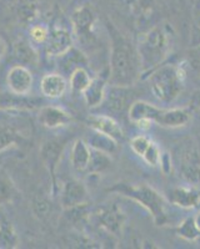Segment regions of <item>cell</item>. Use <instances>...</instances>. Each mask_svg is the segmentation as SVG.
<instances>
[{
  "mask_svg": "<svg viewBox=\"0 0 200 249\" xmlns=\"http://www.w3.org/2000/svg\"><path fill=\"white\" fill-rule=\"evenodd\" d=\"M110 39V65L108 84L114 86H132L141 79V62L137 45L112 23L106 21Z\"/></svg>",
  "mask_w": 200,
  "mask_h": 249,
  "instance_id": "6da1fadb",
  "label": "cell"
},
{
  "mask_svg": "<svg viewBox=\"0 0 200 249\" xmlns=\"http://www.w3.org/2000/svg\"><path fill=\"white\" fill-rule=\"evenodd\" d=\"M174 29L168 23L159 24L148 30L138 40L137 49L141 62V79L163 65L172 53L174 44Z\"/></svg>",
  "mask_w": 200,
  "mask_h": 249,
  "instance_id": "7a4b0ae2",
  "label": "cell"
},
{
  "mask_svg": "<svg viewBox=\"0 0 200 249\" xmlns=\"http://www.w3.org/2000/svg\"><path fill=\"white\" fill-rule=\"evenodd\" d=\"M186 71L180 64L164 62L153 70L144 80H148L153 96L163 104H172L184 89Z\"/></svg>",
  "mask_w": 200,
  "mask_h": 249,
  "instance_id": "3957f363",
  "label": "cell"
},
{
  "mask_svg": "<svg viewBox=\"0 0 200 249\" xmlns=\"http://www.w3.org/2000/svg\"><path fill=\"white\" fill-rule=\"evenodd\" d=\"M108 191L133 199L141 207H144L152 214L155 226L160 227L169 223L168 212H166L168 201L153 187H149L146 184L135 186V184H130L128 182H118Z\"/></svg>",
  "mask_w": 200,
  "mask_h": 249,
  "instance_id": "277c9868",
  "label": "cell"
},
{
  "mask_svg": "<svg viewBox=\"0 0 200 249\" xmlns=\"http://www.w3.org/2000/svg\"><path fill=\"white\" fill-rule=\"evenodd\" d=\"M173 166L184 183L200 187V136L185 140L178 146Z\"/></svg>",
  "mask_w": 200,
  "mask_h": 249,
  "instance_id": "5b68a950",
  "label": "cell"
},
{
  "mask_svg": "<svg viewBox=\"0 0 200 249\" xmlns=\"http://www.w3.org/2000/svg\"><path fill=\"white\" fill-rule=\"evenodd\" d=\"M97 20V14L90 5H81L75 9L70 17L74 39L77 37L83 44L93 41L95 39L94 28Z\"/></svg>",
  "mask_w": 200,
  "mask_h": 249,
  "instance_id": "8992f818",
  "label": "cell"
},
{
  "mask_svg": "<svg viewBox=\"0 0 200 249\" xmlns=\"http://www.w3.org/2000/svg\"><path fill=\"white\" fill-rule=\"evenodd\" d=\"M98 226L113 237H120L125 226L126 215L114 203L103 204L94 213Z\"/></svg>",
  "mask_w": 200,
  "mask_h": 249,
  "instance_id": "52a82bcc",
  "label": "cell"
},
{
  "mask_svg": "<svg viewBox=\"0 0 200 249\" xmlns=\"http://www.w3.org/2000/svg\"><path fill=\"white\" fill-rule=\"evenodd\" d=\"M130 86H114L109 85L106 88L105 97L103 104L99 107H103L106 115L114 116V115H121L128 111L129 106L132 105V91ZM98 107V108H99Z\"/></svg>",
  "mask_w": 200,
  "mask_h": 249,
  "instance_id": "ba28073f",
  "label": "cell"
},
{
  "mask_svg": "<svg viewBox=\"0 0 200 249\" xmlns=\"http://www.w3.org/2000/svg\"><path fill=\"white\" fill-rule=\"evenodd\" d=\"M163 108L143 100H135L128 108V119L141 130H149L153 124H157Z\"/></svg>",
  "mask_w": 200,
  "mask_h": 249,
  "instance_id": "9c48e42d",
  "label": "cell"
},
{
  "mask_svg": "<svg viewBox=\"0 0 200 249\" xmlns=\"http://www.w3.org/2000/svg\"><path fill=\"white\" fill-rule=\"evenodd\" d=\"M65 147V141L60 139H50L45 141L40 148V157L43 161L44 166L48 170L49 176L52 178L53 184V193H55L57 186V170L60 163V159L64 152Z\"/></svg>",
  "mask_w": 200,
  "mask_h": 249,
  "instance_id": "30bf717a",
  "label": "cell"
},
{
  "mask_svg": "<svg viewBox=\"0 0 200 249\" xmlns=\"http://www.w3.org/2000/svg\"><path fill=\"white\" fill-rule=\"evenodd\" d=\"M74 46L73 31L65 26H53L49 31L44 50L49 57H59Z\"/></svg>",
  "mask_w": 200,
  "mask_h": 249,
  "instance_id": "8fae6325",
  "label": "cell"
},
{
  "mask_svg": "<svg viewBox=\"0 0 200 249\" xmlns=\"http://www.w3.org/2000/svg\"><path fill=\"white\" fill-rule=\"evenodd\" d=\"M44 105L43 97L18 95L12 91L0 92V111H34Z\"/></svg>",
  "mask_w": 200,
  "mask_h": 249,
  "instance_id": "7c38bea8",
  "label": "cell"
},
{
  "mask_svg": "<svg viewBox=\"0 0 200 249\" xmlns=\"http://www.w3.org/2000/svg\"><path fill=\"white\" fill-rule=\"evenodd\" d=\"M86 124L93 131L104 133L106 136L114 139L119 143L125 140V135H124V131L119 122L106 113H93L86 119Z\"/></svg>",
  "mask_w": 200,
  "mask_h": 249,
  "instance_id": "4fadbf2b",
  "label": "cell"
},
{
  "mask_svg": "<svg viewBox=\"0 0 200 249\" xmlns=\"http://www.w3.org/2000/svg\"><path fill=\"white\" fill-rule=\"evenodd\" d=\"M88 190L85 184L79 179L70 178L65 181L60 190V204L64 210L79 206V204L88 203Z\"/></svg>",
  "mask_w": 200,
  "mask_h": 249,
  "instance_id": "5bb4252c",
  "label": "cell"
},
{
  "mask_svg": "<svg viewBox=\"0 0 200 249\" xmlns=\"http://www.w3.org/2000/svg\"><path fill=\"white\" fill-rule=\"evenodd\" d=\"M33 74L28 66L18 65L13 66L6 75V85L9 91L18 95H29L33 89Z\"/></svg>",
  "mask_w": 200,
  "mask_h": 249,
  "instance_id": "9a60e30c",
  "label": "cell"
},
{
  "mask_svg": "<svg viewBox=\"0 0 200 249\" xmlns=\"http://www.w3.org/2000/svg\"><path fill=\"white\" fill-rule=\"evenodd\" d=\"M168 202L184 210L198 208L200 206V188L189 184L174 187L168 192Z\"/></svg>",
  "mask_w": 200,
  "mask_h": 249,
  "instance_id": "2e32d148",
  "label": "cell"
},
{
  "mask_svg": "<svg viewBox=\"0 0 200 249\" xmlns=\"http://www.w3.org/2000/svg\"><path fill=\"white\" fill-rule=\"evenodd\" d=\"M39 121L48 130H57L68 126L73 121L72 115L60 106L44 105L39 108Z\"/></svg>",
  "mask_w": 200,
  "mask_h": 249,
  "instance_id": "e0dca14e",
  "label": "cell"
},
{
  "mask_svg": "<svg viewBox=\"0 0 200 249\" xmlns=\"http://www.w3.org/2000/svg\"><path fill=\"white\" fill-rule=\"evenodd\" d=\"M68 90V82L60 72H50L41 77L40 81V92L45 99L57 100L64 96Z\"/></svg>",
  "mask_w": 200,
  "mask_h": 249,
  "instance_id": "ac0fdd59",
  "label": "cell"
},
{
  "mask_svg": "<svg viewBox=\"0 0 200 249\" xmlns=\"http://www.w3.org/2000/svg\"><path fill=\"white\" fill-rule=\"evenodd\" d=\"M108 75H99V76L93 77L88 88L83 92L85 105L92 110L99 107L104 101L105 97L106 88H108Z\"/></svg>",
  "mask_w": 200,
  "mask_h": 249,
  "instance_id": "d6986e66",
  "label": "cell"
},
{
  "mask_svg": "<svg viewBox=\"0 0 200 249\" xmlns=\"http://www.w3.org/2000/svg\"><path fill=\"white\" fill-rule=\"evenodd\" d=\"M190 119H192V112L188 108H163L157 124L168 128L184 127L189 124Z\"/></svg>",
  "mask_w": 200,
  "mask_h": 249,
  "instance_id": "ffe728a7",
  "label": "cell"
},
{
  "mask_svg": "<svg viewBox=\"0 0 200 249\" xmlns=\"http://www.w3.org/2000/svg\"><path fill=\"white\" fill-rule=\"evenodd\" d=\"M57 59L58 64H59V70L61 71L60 74H68L69 76L78 68H86L89 62L86 55L75 46H73L70 50L66 51L65 54L57 57Z\"/></svg>",
  "mask_w": 200,
  "mask_h": 249,
  "instance_id": "44dd1931",
  "label": "cell"
},
{
  "mask_svg": "<svg viewBox=\"0 0 200 249\" xmlns=\"http://www.w3.org/2000/svg\"><path fill=\"white\" fill-rule=\"evenodd\" d=\"M13 56L17 60L18 64L24 66H35L39 62V54L35 50L34 45L30 40L20 37L13 45Z\"/></svg>",
  "mask_w": 200,
  "mask_h": 249,
  "instance_id": "7402d4cb",
  "label": "cell"
},
{
  "mask_svg": "<svg viewBox=\"0 0 200 249\" xmlns=\"http://www.w3.org/2000/svg\"><path fill=\"white\" fill-rule=\"evenodd\" d=\"M15 14L20 24L32 26L40 15V0H17Z\"/></svg>",
  "mask_w": 200,
  "mask_h": 249,
  "instance_id": "603a6c76",
  "label": "cell"
},
{
  "mask_svg": "<svg viewBox=\"0 0 200 249\" xmlns=\"http://www.w3.org/2000/svg\"><path fill=\"white\" fill-rule=\"evenodd\" d=\"M19 243L14 224L0 208V249H15L19 247Z\"/></svg>",
  "mask_w": 200,
  "mask_h": 249,
  "instance_id": "cb8c5ba5",
  "label": "cell"
},
{
  "mask_svg": "<svg viewBox=\"0 0 200 249\" xmlns=\"http://www.w3.org/2000/svg\"><path fill=\"white\" fill-rule=\"evenodd\" d=\"M90 153H92V148L89 147L85 140H75L73 143L72 153H70V162L77 172H85L88 168L89 160H90Z\"/></svg>",
  "mask_w": 200,
  "mask_h": 249,
  "instance_id": "d4e9b609",
  "label": "cell"
},
{
  "mask_svg": "<svg viewBox=\"0 0 200 249\" xmlns=\"http://www.w3.org/2000/svg\"><path fill=\"white\" fill-rule=\"evenodd\" d=\"M86 143L93 150L101 151V152H105L108 155H113V153L117 152L120 144L114 139L106 136V135L101 132H98V131H93L92 135L88 137Z\"/></svg>",
  "mask_w": 200,
  "mask_h": 249,
  "instance_id": "484cf974",
  "label": "cell"
},
{
  "mask_svg": "<svg viewBox=\"0 0 200 249\" xmlns=\"http://www.w3.org/2000/svg\"><path fill=\"white\" fill-rule=\"evenodd\" d=\"M88 204L89 203H83L65 210L66 219H68V221L74 226V228H77V231H79V232H83L84 228H85L86 224H88L90 214H92V213H90V210H89Z\"/></svg>",
  "mask_w": 200,
  "mask_h": 249,
  "instance_id": "4316f807",
  "label": "cell"
},
{
  "mask_svg": "<svg viewBox=\"0 0 200 249\" xmlns=\"http://www.w3.org/2000/svg\"><path fill=\"white\" fill-rule=\"evenodd\" d=\"M113 161L110 155L105 152H101V151L93 150L90 153V160H89L88 168H86L85 173L89 175H98V173L105 172L108 168H110Z\"/></svg>",
  "mask_w": 200,
  "mask_h": 249,
  "instance_id": "83f0119b",
  "label": "cell"
},
{
  "mask_svg": "<svg viewBox=\"0 0 200 249\" xmlns=\"http://www.w3.org/2000/svg\"><path fill=\"white\" fill-rule=\"evenodd\" d=\"M23 140V135L10 124L0 126V153L17 146Z\"/></svg>",
  "mask_w": 200,
  "mask_h": 249,
  "instance_id": "f1b7e54d",
  "label": "cell"
},
{
  "mask_svg": "<svg viewBox=\"0 0 200 249\" xmlns=\"http://www.w3.org/2000/svg\"><path fill=\"white\" fill-rule=\"evenodd\" d=\"M69 77H70L69 80L70 89L74 93H83L93 79L86 68H78L77 70L73 71Z\"/></svg>",
  "mask_w": 200,
  "mask_h": 249,
  "instance_id": "f546056e",
  "label": "cell"
},
{
  "mask_svg": "<svg viewBox=\"0 0 200 249\" xmlns=\"http://www.w3.org/2000/svg\"><path fill=\"white\" fill-rule=\"evenodd\" d=\"M178 237L183 238L188 242H194L197 241L198 238L200 237V232L198 230L197 224H195L194 217H186L175 230Z\"/></svg>",
  "mask_w": 200,
  "mask_h": 249,
  "instance_id": "4dcf8cb0",
  "label": "cell"
},
{
  "mask_svg": "<svg viewBox=\"0 0 200 249\" xmlns=\"http://www.w3.org/2000/svg\"><path fill=\"white\" fill-rule=\"evenodd\" d=\"M124 1L132 14L139 19L148 17L154 6V0H124Z\"/></svg>",
  "mask_w": 200,
  "mask_h": 249,
  "instance_id": "1f68e13d",
  "label": "cell"
},
{
  "mask_svg": "<svg viewBox=\"0 0 200 249\" xmlns=\"http://www.w3.org/2000/svg\"><path fill=\"white\" fill-rule=\"evenodd\" d=\"M50 28L44 24H33L29 29V40L33 45H45Z\"/></svg>",
  "mask_w": 200,
  "mask_h": 249,
  "instance_id": "d6a6232c",
  "label": "cell"
},
{
  "mask_svg": "<svg viewBox=\"0 0 200 249\" xmlns=\"http://www.w3.org/2000/svg\"><path fill=\"white\" fill-rule=\"evenodd\" d=\"M190 46L198 48L200 46V5L193 9V24L190 29Z\"/></svg>",
  "mask_w": 200,
  "mask_h": 249,
  "instance_id": "836d02e7",
  "label": "cell"
},
{
  "mask_svg": "<svg viewBox=\"0 0 200 249\" xmlns=\"http://www.w3.org/2000/svg\"><path fill=\"white\" fill-rule=\"evenodd\" d=\"M161 150L158 146V143H155L154 141L150 143V146L148 147V150L144 152V155L141 156V159L149 164V166H152V167H158L160 166V160H161Z\"/></svg>",
  "mask_w": 200,
  "mask_h": 249,
  "instance_id": "e575fe53",
  "label": "cell"
},
{
  "mask_svg": "<svg viewBox=\"0 0 200 249\" xmlns=\"http://www.w3.org/2000/svg\"><path fill=\"white\" fill-rule=\"evenodd\" d=\"M153 140L149 139L145 135H137V136H134L130 140V147H132L133 152H134L135 155L141 157V156L144 155V152L148 150V147L150 146Z\"/></svg>",
  "mask_w": 200,
  "mask_h": 249,
  "instance_id": "d590c367",
  "label": "cell"
},
{
  "mask_svg": "<svg viewBox=\"0 0 200 249\" xmlns=\"http://www.w3.org/2000/svg\"><path fill=\"white\" fill-rule=\"evenodd\" d=\"M14 196V186L5 176H0V204L12 201Z\"/></svg>",
  "mask_w": 200,
  "mask_h": 249,
  "instance_id": "8d00e7d4",
  "label": "cell"
},
{
  "mask_svg": "<svg viewBox=\"0 0 200 249\" xmlns=\"http://www.w3.org/2000/svg\"><path fill=\"white\" fill-rule=\"evenodd\" d=\"M34 210L37 214L46 215L49 212V202L45 201L44 198H38L34 202Z\"/></svg>",
  "mask_w": 200,
  "mask_h": 249,
  "instance_id": "74e56055",
  "label": "cell"
},
{
  "mask_svg": "<svg viewBox=\"0 0 200 249\" xmlns=\"http://www.w3.org/2000/svg\"><path fill=\"white\" fill-rule=\"evenodd\" d=\"M160 167L163 170L164 173L170 172L173 167V161H172V156L169 155V153L164 152L161 155V160H160Z\"/></svg>",
  "mask_w": 200,
  "mask_h": 249,
  "instance_id": "f35d334b",
  "label": "cell"
},
{
  "mask_svg": "<svg viewBox=\"0 0 200 249\" xmlns=\"http://www.w3.org/2000/svg\"><path fill=\"white\" fill-rule=\"evenodd\" d=\"M192 104H193V106H194V107H197L198 110L200 111V90L195 91V92L193 93Z\"/></svg>",
  "mask_w": 200,
  "mask_h": 249,
  "instance_id": "ab89813d",
  "label": "cell"
},
{
  "mask_svg": "<svg viewBox=\"0 0 200 249\" xmlns=\"http://www.w3.org/2000/svg\"><path fill=\"white\" fill-rule=\"evenodd\" d=\"M5 51H6V45H5V43H4V40L0 37V59L4 56Z\"/></svg>",
  "mask_w": 200,
  "mask_h": 249,
  "instance_id": "60d3db41",
  "label": "cell"
},
{
  "mask_svg": "<svg viewBox=\"0 0 200 249\" xmlns=\"http://www.w3.org/2000/svg\"><path fill=\"white\" fill-rule=\"evenodd\" d=\"M194 221H195V224H197L198 230H199L200 232V212H198L197 214L194 215Z\"/></svg>",
  "mask_w": 200,
  "mask_h": 249,
  "instance_id": "b9f144b4",
  "label": "cell"
},
{
  "mask_svg": "<svg viewBox=\"0 0 200 249\" xmlns=\"http://www.w3.org/2000/svg\"><path fill=\"white\" fill-rule=\"evenodd\" d=\"M199 5H200V3H199Z\"/></svg>",
  "mask_w": 200,
  "mask_h": 249,
  "instance_id": "7bdbcfd3",
  "label": "cell"
}]
</instances>
